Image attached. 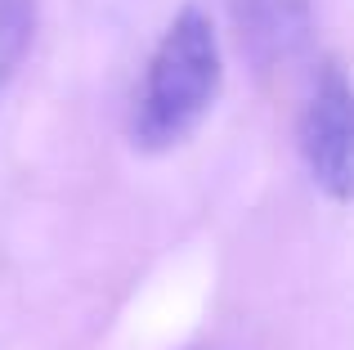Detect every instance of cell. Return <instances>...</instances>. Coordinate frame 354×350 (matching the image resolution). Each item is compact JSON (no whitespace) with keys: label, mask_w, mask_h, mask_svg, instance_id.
I'll use <instances>...</instances> for the list:
<instances>
[{"label":"cell","mask_w":354,"mask_h":350,"mask_svg":"<svg viewBox=\"0 0 354 350\" xmlns=\"http://www.w3.org/2000/svg\"><path fill=\"white\" fill-rule=\"evenodd\" d=\"M220 81H225V59L211 14L193 5L180 9L148 59L144 86L130 108V140L148 153L184 144L220 99Z\"/></svg>","instance_id":"cell-1"},{"label":"cell","mask_w":354,"mask_h":350,"mask_svg":"<svg viewBox=\"0 0 354 350\" xmlns=\"http://www.w3.org/2000/svg\"><path fill=\"white\" fill-rule=\"evenodd\" d=\"M296 144L314 184L332 202H350V77L341 63H323L301 108Z\"/></svg>","instance_id":"cell-2"},{"label":"cell","mask_w":354,"mask_h":350,"mask_svg":"<svg viewBox=\"0 0 354 350\" xmlns=\"http://www.w3.org/2000/svg\"><path fill=\"white\" fill-rule=\"evenodd\" d=\"M36 36V0H0V90L27 59Z\"/></svg>","instance_id":"cell-4"},{"label":"cell","mask_w":354,"mask_h":350,"mask_svg":"<svg viewBox=\"0 0 354 350\" xmlns=\"http://www.w3.org/2000/svg\"><path fill=\"white\" fill-rule=\"evenodd\" d=\"M234 14L242 45L265 63L287 59L305 41V27H310L305 0H234Z\"/></svg>","instance_id":"cell-3"}]
</instances>
